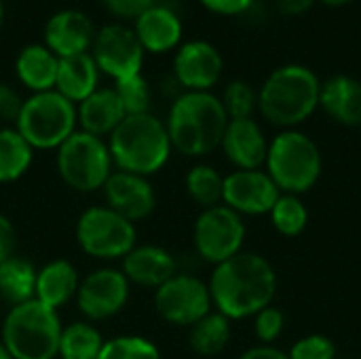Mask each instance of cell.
<instances>
[{"label": "cell", "instance_id": "obj_1", "mask_svg": "<svg viewBox=\"0 0 361 359\" xmlns=\"http://www.w3.org/2000/svg\"><path fill=\"white\" fill-rule=\"evenodd\" d=\"M214 311L231 322L250 320L277 296V273L273 264L256 252H239L237 256L216 264L207 279Z\"/></svg>", "mask_w": 361, "mask_h": 359}, {"label": "cell", "instance_id": "obj_33", "mask_svg": "<svg viewBox=\"0 0 361 359\" xmlns=\"http://www.w3.org/2000/svg\"><path fill=\"white\" fill-rule=\"evenodd\" d=\"M220 102L228 114V121L254 118V114L258 112V91L241 78H235L224 87Z\"/></svg>", "mask_w": 361, "mask_h": 359}, {"label": "cell", "instance_id": "obj_18", "mask_svg": "<svg viewBox=\"0 0 361 359\" xmlns=\"http://www.w3.org/2000/svg\"><path fill=\"white\" fill-rule=\"evenodd\" d=\"M220 148L235 169H264L269 138L256 118H235L228 121Z\"/></svg>", "mask_w": 361, "mask_h": 359}, {"label": "cell", "instance_id": "obj_30", "mask_svg": "<svg viewBox=\"0 0 361 359\" xmlns=\"http://www.w3.org/2000/svg\"><path fill=\"white\" fill-rule=\"evenodd\" d=\"M184 188L188 197L197 205H201V209H207L222 203L224 176L209 163H197L188 169L184 178Z\"/></svg>", "mask_w": 361, "mask_h": 359}, {"label": "cell", "instance_id": "obj_38", "mask_svg": "<svg viewBox=\"0 0 361 359\" xmlns=\"http://www.w3.org/2000/svg\"><path fill=\"white\" fill-rule=\"evenodd\" d=\"M15 248H17V231L13 226V222L0 212V264L15 256Z\"/></svg>", "mask_w": 361, "mask_h": 359}, {"label": "cell", "instance_id": "obj_32", "mask_svg": "<svg viewBox=\"0 0 361 359\" xmlns=\"http://www.w3.org/2000/svg\"><path fill=\"white\" fill-rule=\"evenodd\" d=\"M97 359H163L159 347L140 334H121L108 339Z\"/></svg>", "mask_w": 361, "mask_h": 359}, {"label": "cell", "instance_id": "obj_7", "mask_svg": "<svg viewBox=\"0 0 361 359\" xmlns=\"http://www.w3.org/2000/svg\"><path fill=\"white\" fill-rule=\"evenodd\" d=\"M15 129L34 150H57L76 129V104L49 89L23 99Z\"/></svg>", "mask_w": 361, "mask_h": 359}, {"label": "cell", "instance_id": "obj_15", "mask_svg": "<svg viewBox=\"0 0 361 359\" xmlns=\"http://www.w3.org/2000/svg\"><path fill=\"white\" fill-rule=\"evenodd\" d=\"M224 59L207 40H188L180 44L173 57V78L184 91H212L220 80Z\"/></svg>", "mask_w": 361, "mask_h": 359}, {"label": "cell", "instance_id": "obj_12", "mask_svg": "<svg viewBox=\"0 0 361 359\" xmlns=\"http://www.w3.org/2000/svg\"><path fill=\"white\" fill-rule=\"evenodd\" d=\"M129 296L131 284L125 273L116 267H102L80 277L74 303L85 322L97 324L118 315L127 307Z\"/></svg>", "mask_w": 361, "mask_h": 359}, {"label": "cell", "instance_id": "obj_28", "mask_svg": "<svg viewBox=\"0 0 361 359\" xmlns=\"http://www.w3.org/2000/svg\"><path fill=\"white\" fill-rule=\"evenodd\" d=\"M106 339L91 322H72L63 326L59 341V359H97Z\"/></svg>", "mask_w": 361, "mask_h": 359}, {"label": "cell", "instance_id": "obj_24", "mask_svg": "<svg viewBox=\"0 0 361 359\" xmlns=\"http://www.w3.org/2000/svg\"><path fill=\"white\" fill-rule=\"evenodd\" d=\"M57 66H59V57L44 42H30L15 57L17 78L32 93L55 89Z\"/></svg>", "mask_w": 361, "mask_h": 359}, {"label": "cell", "instance_id": "obj_29", "mask_svg": "<svg viewBox=\"0 0 361 359\" xmlns=\"http://www.w3.org/2000/svg\"><path fill=\"white\" fill-rule=\"evenodd\" d=\"M36 269L21 256H11L0 264V296L11 307L34 298Z\"/></svg>", "mask_w": 361, "mask_h": 359}, {"label": "cell", "instance_id": "obj_40", "mask_svg": "<svg viewBox=\"0 0 361 359\" xmlns=\"http://www.w3.org/2000/svg\"><path fill=\"white\" fill-rule=\"evenodd\" d=\"M254 0H201V4L218 15H241L252 6Z\"/></svg>", "mask_w": 361, "mask_h": 359}, {"label": "cell", "instance_id": "obj_10", "mask_svg": "<svg viewBox=\"0 0 361 359\" xmlns=\"http://www.w3.org/2000/svg\"><path fill=\"white\" fill-rule=\"evenodd\" d=\"M245 235L247 229L243 218L220 203L201 209L197 216L192 226V248L203 262L216 267L243 252Z\"/></svg>", "mask_w": 361, "mask_h": 359}, {"label": "cell", "instance_id": "obj_3", "mask_svg": "<svg viewBox=\"0 0 361 359\" xmlns=\"http://www.w3.org/2000/svg\"><path fill=\"white\" fill-rule=\"evenodd\" d=\"M319 76L302 63L275 68L258 89V112L262 118L283 129H298L319 108Z\"/></svg>", "mask_w": 361, "mask_h": 359}, {"label": "cell", "instance_id": "obj_21", "mask_svg": "<svg viewBox=\"0 0 361 359\" xmlns=\"http://www.w3.org/2000/svg\"><path fill=\"white\" fill-rule=\"evenodd\" d=\"M319 108L343 127H361V80L349 74L322 80Z\"/></svg>", "mask_w": 361, "mask_h": 359}, {"label": "cell", "instance_id": "obj_9", "mask_svg": "<svg viewBox=\"0 0 361 359\" xmlns=\"http://www.w3.org/2000/svg\"><path fill=\"white\" fill-rule=\"evenodd\" d=\"M74 239L82 254L102 262L123 260L137 245L135 224L108 205L87 207L74 226Z\"/></svg>", "mask_w": 361, "mask_h": 359}, {"label": "cell", "instance_id": "obj_34", "mask_svg": "<svg viewBox=\"0 0 361 359\" xmlns=\"http://www.w3.org/2000/svg\"><path fill=\"white\" fill-rule=\"evenodd\" d=\"M114 89L121 97V104L125 108L127 114H144L150 112V104H152V91L148 80L142 74L123 78V80H114Z\"/></svg>", "mask_w": 361, "mask_h": 359}, {"label": "cell", "instance_id": "obj_13", "mask_svg": "<svg viewBox=\"0 0 361 359\" xmlns=\"http://www.w3.org/2000/svg\"><path fill=\"white\" fill-rule=\"evenodd\" d=\"M99 72L123 80L142 74L144 47L133 28L125 23H108L95 32L91 51Z\"/></svg>", "mask_w": 361, "mask_h": 359}, {"label": "cell", "instance_id": "obj_44", "mask_svg": "<svg viewBox=\"0 0 361 359\" xmlns=\"http://www.w3.org/2000/svg\"><path fill=\"white\" fill-rule=\"evenodd\" d=\"M0 359H13L11 358V353L2 347V343H0Z\"/></svg>", "mask_w": 361, "mask_h": 359}, {"label": "cell", "instance_id": "obj_27", "mask_svg": "<svg viewBox=\"0 0 361 359\" xmlns=\"http://www.w3.org/2000/svg\"><path fill=\"white\" fill-rule=\"evenodd\" d=\"M34 161V148L15 127H0V184L21 180Z\"/></svg>", "mask_w": 361, "mask_h": 359}, {"label": "cell", "instance_id": "obj_25", "mask_svg": "<svg viewBox=\"0 0 361 359\" xmlns=\"http://www.w3.org/2000/svg\"><path fill=\"white\" fill-rule=\"evenodd\" d=\"M99 68L91 53H80L72 57H59L55 91L74 104H80L97 89Z\"/></svg>", "mask_w": 361, "mask_h": 359}, {"label": "cell", "instance_id": "obj_31", "mask_svg": "<svg viewBox=\"0 0 361 359\" xmlns=\"http://www.w3.org/2000/svg\"><path fill=\"white\" fill-rule=\"evenodd\" d=\"M273 229L281 237H298L307 231L309 226V207L305 205L302 197L298 195H288L281 193L279 199L275 201L273 209L269 212Z\"/></svg>", "mask_w": 361, "mask_h": 359}, {"label": "cell", "instance_id": "obj_2", "mask_svg": "<svg viewBox=\"0 0 361 359\" xmlns=\"http://www.w3.org/2000/svg\"><path fill=\"white\" fill-rule=\"evenodd\" d=\"M228 114L212 91H182L173 97L165 127L171 148L188 159H201L220 148Z\"/></svg>", "mask_w": 361, "mask_h": 359}, {"label": "cell", "instance_id": "obj_22", "mask_svg": "<svg viewBox=\"0 0 361 359\" xmlns=\"http://www.w3.org/2000/svg\"><path fill=\"white\" fill-rule=\"evenodd\" d=\"M135 34L150 53H165L180 44L182 40V19L165 4H150L144 13L135 17Z\"/></svg>", "mask_w": 361, "mask_h": 359}, {"label": "cell", "instance_id": "obj_17", "mask_svg": "<svg viewBox=\"0 0 361 359\" xmlns=\"http://www.w3.org/2000/svg\"><path fill=\"white\" fill-rule=\"evenodd\" d=\"M93 19L78 8H61L44 23V44L57 57L89 53L95 38Z\"/></svg>", "mask_w": 361, "mask_h": 359}, {"label": "cell", "instance_id": "obj_5", "mask_svg": "<svg viewBox=\"0 0 361 359\" xmlns=\"http://www.w3.org/2000/svg\"><path fill=\"white\" fill-rule=\"evenodd\" d=\"M61 330L59 313L30 298L6 311L0 326V343L13 359H57Z\"/></svg>", "mask_w": 361, "mask_h": 359}, {"label": "cell", "instance_id": "obj_42", "mask_svg": "<svg viewBox=\"0 0 361 359\" xmlns=\"http://www.w3.org/2000/svg\"><path fill=\"white\" fill-rule=\"evenodd\" d=\"M317 0H277V6L283 15H290V17H298V15H305L313 8Z\"/></svg>", "mask_w": 361, "mask_h": 359}, {"label": "cell", "instance_id": "obj_6", "mask_svg": "<svg viewBox=\"0 0 361 359\" xmlns=\"http://www.w3.org/2000/svg\"><path fill=\"white\" fill-rule=\"evenodd\" d=\"M264 171L279 193L302 197L322 178L324 157L317 142L300 129H283L269 140Z\"/></svg>", "mask_w": 361, "mask_h": 359}, {"label": "cell", "instance_id": "obj_37", "mask_svg": "<svg viewBox=\"0 0 361 359\" xmlns=\"http://www.w3.org/2000/svg\"><path fill=\"white\" fill-rule=\"evenodd\" d=\"M23 106V97L8 83H0V121L15 123Z\"/></svg>", "mask_w": 361, "mask_h": 359}, {"label": "cell", "instance_id": "obj_39", "mask_svg": "<svg viewBox=\"0 0 361 359\" xmlns=\"http://www.w3.org/2000/svg\"><path fill=\"white\" fill-rule=\"evenodd\" d=\"M114 15L118 17H137L140 13H144L150 4H154V0H102Z\"/></svg>", "mask_w": 361, "mask_h": 359}, {"label": "cell", "instance_id": "obj_8", "mask_svg": "<svg viewBox=\"0 0 361 359\" xmlns=\"http://www.w3.org/2000/svg\"><path fill=\"white\" fill-rule=\"evenodd\" d=\"M55 152V167L61 182L82 195L102 190L114 171L108 142L80 129H76Z\"/></svg>", "mask_w": 361, "mask_h": 359}, {"label": "cell", "instance_id": "obj_16", "mask_svg": "<svg viewBox=\"0 0 361 359\" xmlns=\"http://www.w3.org/2000/svg\"><path fill=\"white\" fill-rule=\"evenodd\" d=\"M104 205L114 209L129 222H142L150 218L157 209V193L148 178L118 171L114 169L112 176L106 180L104 188Z\"/></svg>", "mask_w": 361, "mask_h": 359}, {"label": "cell", "instance_id": "obj_41", "mask_svg": "<svg viewBox=\"0 0 361 359\" xmlns=\"http://www.w3.org/2000/svg\"><path fill=\"white\" fill-rule=\"evenodd\" d=\"M237 359H288V351H281L275 345H256L243 351Z\"/></svg>", "mask_w": 361, "mask_h": 359}, {"label": "cell", "instance_id": "obj_11", "mask_svg": "<svg viewBox=\"0 0 361 359\" xmlns=\"http://www.w3.org/2000/svg\"><path fill=\"white\" fill-rule=\"evenodd\" d=\"M152 303L157 315L176 328H190L214 311L207 281L182 271L154 290Z\"/></svg>", "mask_w": 361, "mask_h": 359}, {"label": "cell", "instance_id": "obj_26", "mask_svg": "<svg viewBox=\"0 0 361 359\" xmlns=\"http://www.w3.org/2000/svg\"><path fill=\"white\" fill-rule=\"evenodd\" d=\"M233 339V322L218 311L207 313L188 328V347L201 358H216L224 353Z\"/></svg>", "mask_w": 361, "mask_h": 359}, {"label": "cell", "instance_id": "obj_14", "mask_svg": "<svg viewBox=\"0 0 361 359\" xmlns=\"http://www.w3.org/2000/svg\"><path fill=\"white\" fill-rule=\"evenodd\" d=\"M279 188L264 169H233L224 176L222 205L243 216H269Z\"/></svg>", "mask_w": 361, "mask_h": 359}, {"label": "cell", "instance_id": "obj_23", "mask_svg": "<svg viewBox=\"0 0 361 359\" xmlns=\"http://www.w3.org/2000/svg\"><path fill=\"white\" fill-rule=\"evenodd\" d=\"M80 286V275L76 267L66 258H55L40 269H36L34 298L55 311L66 307L76 298Z\"/></svg>", "mask_w": 361, "mask_h": 359}, {"label": "cell", "instance_id": "obj_4", "mask_svg": "<svg viewBox=\"0 0 361 359\" xmlns=\"http://www.w3.org/2000/svg\"><path fill=\"white\" fill-rule=\"evenodd\" d=\"M106 142L114 169L144 178L159 174L173 152L165 121L152 112L127 114Z\"/></svg>", "mask_w": 361, "mask_h": 359}, {"label": "cell", "instance_id": "obj_36", "mask_svg": "<svg viewBox=\"0 0 361 359\" xmlns=\"http://www.w3.org/2000/svg\"><path fill=\"white\" fill-rule=\"evenodd\" d=\"M288 359H336V345L326 334H307L290 347Z\"/></svg>", "mask_w": 361, "mask_h": 359}, {"label": "cell", "instance_id": "obj_19", "mask_svg": "<svg viewBox=\"0 0 361 359\" xmlns=\"http://www.w3.org/2000/svg\"><path fill=\"white\" fill-rule=\"evenodd\" d=\"M121 271L125 273L127 281L137 288L157 290L165 281H169L180 269L176 256L165 250L163 245L154 243H137L123 260Z\"/></svg>", "mask_w": 361, "mask_h": 359}, {"label": "cell", "instance_id": "obj_45", "mask_svg": "<svg viewBox=\"0 0 361 359\" xmlns=\"http://www.w3.org/2000/svg\"><path fill=\"white\" fill-rule=\"evenodd\" d=\"M2 17H4V6H2V0H0V23H2Z\"/></svg>", "mask_w": 361, "mask_h": 359}, {"label": "cell", "instance_id": "obj_43", "mask_svg": "<svg viewBox=\"0 0 361 359\" xmlns=\"http://www.w3.org/2000/svg\"><path fill=\"white\" fill-rule=\"evenodd\" d=\"M322 2L328 6H345V4H351L353 0H322Z\"/></svg>", "mask_w": 361, "mask_h": 359}, {"label": "cell", "instance_id": "obj_35", "mask_svg": "<svg viewBox=\"0 0 361 359\" xmlns=\"http://www.w3.org/2000/svg\"><path fill=\"white\" fill-rule=\"evenodd\" d=\"M252 320H254V336L258 345H275L286 330V315L275 305L264 307Z\"/></svg>", "mask_w": 361, "mask_h": 359}, {"label": "cell", "instance_id": "obj_20", "mask_svg": "<svg viewBox=\"0 0 361 359\" xmlns=\"http://www.w3.org/2000/svg\"><path fill=\"white\" fill-rule=\"evenodd\" d=\"M127 116L114 87H97L89 97L76 104L78 129L108 140V135Z\"/></svg>", "mask_w": 361, "mask_h": 359}]
</instances>
